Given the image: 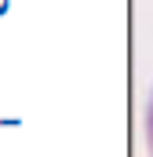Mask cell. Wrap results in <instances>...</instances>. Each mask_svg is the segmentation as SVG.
I'll list each match as a JSON object with an SVG mask.
<instances>
[{"mask_svg":"<svg viewBox=\"0 0 153 157\" xmlns=\"http://www.w3.org/2000/svg\"><path fill=\"white\" fill-rule=\"evenodd\" d=\"M146 132H150V154H153V99H150V121H146Z\"/></svg>","mask_w":153,"mask_h":157,"instance_id":"6da1fadb","label":"cell"}]
</instances>
